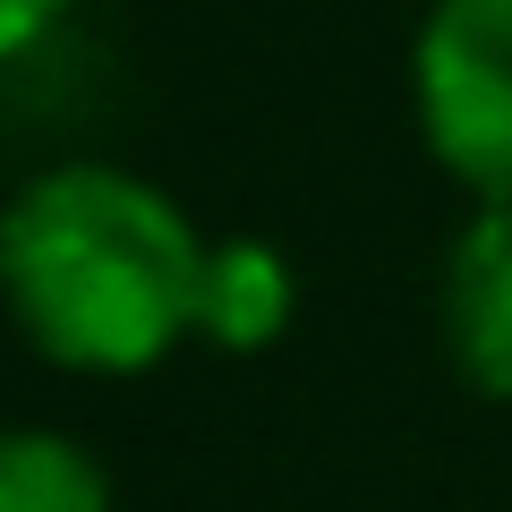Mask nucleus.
<instances>
[{
    "instance_id": "nucleus-1",
    "label": "nucleus",
    "mask_w": 512,
    "mask_h": 512,
    "mask_svg": "<svg viewBox=\"0 0 512 512\" xmlns=\"http://www.w3.org/2000/svg\"><path fill=\"white\" fill-rule=\"evenodd\" d=\"M197 282V222L137 171L60 163L0 205V299L77 376H146L197 333Z\"/></svg>"
},
{
    "instance_id": "nucleus-2",
    "label": "nucleus",
    "mask_w": 512,
    "mask_h": 512,
    "mask_svg": "<svg viewBox=\"0 0 512 512\" xmlns=\"http://www.w3.org/2000/svg\"><path fill=\"white\" fill-rule=\"evenodd\" d=\"M419 137L478 205H512V0H436L410 52Z\"/></svg>"
},
{
    "instance_id": "nucleus-3",
    "label": "nucleus",
    "mask_w": 512,
    "mask_h": 512,
    "mask_svg": "<svg viewBox=\"0 0 512 512\" xmlns=\"http://www.w3.org/2000/svg\"><path fill=\"white\" fill-rule=\"evenodd\" d=\"M444 350L478 393L512 402V205H478L444 256Z\"/></svg>"
},
{
    "instance_id": "nucleus-4",
    "label": "nucleus",
    "mask_w": 512,
    "mask_h": 512,
    "mask_svg": "<svg viewBox=\"0 0 512 512\" xmlns=\"http://www.w3.org/2000/svg\"><path fill=\"white\" fill-rule=\"evenodd\" d=\"M299 316V282L282 265V248L265 239H222L205 248V282H197V342L214 350H274Z\"/></svg>"
},
{
    "instance_id": "nucleus-5",
    "label": "nucleus",
    "mask_w": 512,
    "mask_h": 512,
    "mask_svg": "<svg viewBox=\"0 0 512 512\" xmlns=\"http://www.w3.org/2000/svg\"><path fill=\"white\" fill-rule=\"evenodd\" d=\"M0 512H111V478L77 436L0 427Z\"/></svg>"
},
{
    "instance_id": "nucleus-6",
    "label": "nucleus",
    "mask_w": 512,
    "mask_h": 512,
    "mask_svg": "<svg viewBox=\"0 0 512 512\" xmlns=\"http://www.w3.org/2000/svg\"><path fill=\"white\" fill-rule=\"evenodd\" d=\"M60 9L69 0H0V60H18L43 26H60Z\"/></svg>"
}]
</instances>
